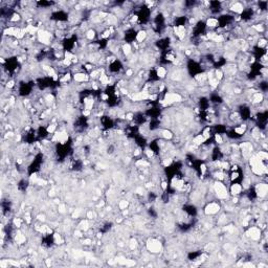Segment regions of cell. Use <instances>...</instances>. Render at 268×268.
I'll list each match as a JSON object with an SVG mask.
<instances>
[{
  "label": "cell",
  "instance_id": "19",
  "mask_svg": "<svg viewBox=\"0 0 268 268\" xmlns=\"http://www.w3.org/2000/svg\"><path fill=\"white\" fill-rule=\"evenodd\" d=\"M85 36H86V38L88 39V40H93L95 37V31L94 29H89V31H86Z\"/></svg>",
  "mask_w": 268,
  "mask_h": 268
},
{
  "label": "cell",
  "instance_id": "25",
  "mask_svg": "<svg viewBox=\"0 0 268 268\" xmlns=\"http://www.w3.org/2000/svg\"><path fill=\"white\" fill-rule=\"evenodd\" d=\"M266 44H267V42H266L265 39H261L260 41H259L258 45H259V47H264V46H266Z\"/></svg>",
  "mask_w": 268,
  "mask_h": 268
},
{
  "label": "cell",
  "instance_id": "4",
  "mask_svg": "<svg viewBox=\"0 0 268 268\" xmlns=\"http://www.w3.org/2000/svg\"><path fill=\"white\" fill-rule=\"evenodd\" d=\"M181 101V95L176 93V92H168L164 94V105H170L173 103H177Z\"/></svg>",
  "mask_w": 268,
  "mask_h": 268
},
{
  "label": "cell",
  "instance_id": "24",
  "mask_svg": "<svg viewBox=\"0 0 268 268\" xmlns=\"http://www.w3.org/2000/svg\"><path fill=\"white\" fill-rule=\"evenodd\" d=\"M83 244H84V245H91L92 240L90 239V238H86V239L83 240Z\"/></svg>",
  "mask_w": 268,
  "mask_h": 268
},
{
  "label": "cell",
  "instance_id": "2",
  "mask_svg": "<svg viewBox=\"0 0 268 268\" xmlns=\"http://www.w3.org/2000/svg\"><path fill=\"white\" fill-rule=\"evenodd\" d=\"M37 38H38L39 42L47 45L52 40V35L50 34V31H47L45 29H39V31L37 33Z\"/></svg>",
  "mask_w": 268,
  "mask_h": 268
},
{
  "label": "cell",
  "instance_id": "1",
  "mask_svg": "<svg viewBox=\"0 0 268 268\" xmlns=\"http://www.w3.org/2000/svg\"><path fill=\"white\" fill-rule=\"evenodd\" d=\"M214 191L219 199H227V189L222 182L217 181L214 184Z\"/></svg>",
  "mask_w": 268,
  "mask_h": 268
},
{
  "label": "cell",
  "instance_id": "18",
  "mask_svg": "<svg viewBox=\"0 0 268 268\" xmlns=\"http://www.w3.org/2000/svg\"><path fill=\"white\" fill-rule=\"evenodd\" d=\"M79 226H80V230H81L87 232V230H89V222H88L87 220H83V221H81V223L79 224Z\"/></svg>",
  "mask_w": 268,
  "mask_h": 268
},
{
  "label": "cell",
  "instance_id": "15",
  "mask_svg": "<svg viewBox=\"0 0 268 268\" xmlns=\"http://www.w3.org/2000/svg\"><path fill=\"white\" fill-rule=\"evenodd\" d=\"M206 26H209V27H216V26L219 25V21H218V19L216 18H213V17H211V18H209L206 20Z\"/></svg>",
  "mask_w": 268,
  "mask_h": 268
},
{
  "label": "cell",
  "instance_id": "7",
  "mask_svg": "<svg viewBox=\"0 0 268 268\" xmlns=\"http://www.w3.org/2000/svg\"><path fill=\"white\" fill-rule=\"evenodd\" d=\"M268 192V185L266 183H259L255 186V193L259 197H265Z\"/></svg>",
  "mask_w": 268,
  "mask_h": 268
},
{
  "label": "cell",
  "instance_id": "11",
  "mask_svg": "<svg viewBox=\"0 0 268 268\" xmlns=\"http://www.w3.org/2000/svg\"><path fill=\"white\" fill-rule=\"evenodd\" d=\"M147 36H148V31H145V29L143 31L141 29V31L136 34V40H137L138 43H143V41H145Z\"/></svg>",
  "mask_w": 268,
  "mask_h": 268
},
{
  "label": "cell",
  "instance_id": "17",
  "mask_svg": "<svg viewBox=\"0 0 268 268\" xmlns=\"http://www.w3.org/2000/svg\"><path fill=\"white\" fill-rule=\"evenodd\" d=\"M122 50H123V54L125 56H129V55L132 52V49H131V45L128 43H125L122 46Z\"/></svg>",
  "mask_w": 268,
  "mask_h": 268
},
{
  "label": "cell",
  "instance_id": "27",
  "mask_svg": "<svg viewBox=\"0 0 268 268\" xmlns=\"http://www.w3.org/2000/svg\"><path fill=\"white\" fill-rule=\"evenodd\" d=\"M238 177H239V173H238V172H234V173L232 174L230 179H232V180H235V179H237Z\"/></svg>",
  "mask_w": 268,
  "mask_h": 268
},
{
  "label": "cell",
  "instance_id": "5",
  "mask_svg": "<svg viewBox=\"0 0 268 268\" xmlns=\"http://www.w3.org/2000/svg\"><path fill=\"white\" fill-rule=\"evenodd\" d=\"M220 209V205L216 202H209V204L205 206L204 209V213L205 215H215L219 212Z\"/></svg>",
  "mask_w": 268,
  "mask_h": 268
},
{
  "label": "cell",
  "instance_id": "16",
  "mask_svg": "<svg viewBox=\"0 0 268 268\" xmlns=\"http://www.w3.org/2000/svg\"><path fill=\"white\" fill-rule=\"evenodd\" d=\"M205 141H206V139L203 137V135H202V134H199V135H197L196 137L193 139V143H194V145H196V146H200V145H202V143H204Z\"/></svg>",
  "mask_w": 268,
  "mask_h": 268
},
{
  "label": "cell",
  "instance_id": "21",
  "mask_svg": "<svg viewBox=\"0 0 268 268\" xmlns=\"http://www.w3.org/2000/svg\"><path fill=\"white\" fill-rule=\"evenodd\" d=\"M128 205H129V202L127 201V200H120V203H118V207H120V209H126L128 207Z\"/></svg>",
  "mask_w": 268,
  "mask_h": 268
},
{
  "label": "cell",
  "instance_id": "23",
  "mask_svg": "<svg viewBox=\"0 0 268 268\" xmlns=\"http://www.w3.org/2000/svg\"><path fill=\"white\" fill-rule=\"evenodd\" d=\"M215 141L217 143H219V145H222L223 143V138H222V136L220 135V134H215Z\"/></svg>",
  "mask_w": 268,
  "mask_h": 268
},
{
  "label": "cell",
  "instance_id": "28",
  "mask_svg": "<svg viewBox=\"0 0 268 268\" xmlns=\"http://www.w3.org/2000/svg\"><path fill=\"white\" fill-rule=\"evenodd\" d=\"M133 72H134L133 69H128L127 71H126V76H127V77H131V76L133 74Z\"/></svg>",
  "mask_w": 268,
  "mask_h": 268
},
{
  "label": "cell",
  "instance_id": "20",
  "mask_svg": "<svg viewBox=\"0 0 268 268\" xmlns=\"http://www.w3.org/2000/svg\"><path fill=\"white\" fill-rule=\"evenodd\" d=\"M161 135H162L164 138H166V139H171V138L173 137V133L169 130H164L161 132Z\"/></svg>",
  "mask_w": 268,
  "mask_h": 268
},
{
  "label": "cell",
  "instance_id": "26",
  "mask_svg": "<svg viewBox=\"0 0 268 268\" xmlns=\"http://www.w3.org/2000/svg\"><path fill=\"white\" fill-rule=\"evenodd\" d=\"M87 218L88 219H93L94 218V213L92 212V211H88L87 212Z\"/></svg>",
  "mask_w": 268,
  "mask_h": 268
},
{
  "label": "cell",
  "instance_id": "9",
  "mask_svg": "<svg viewBox=\"0 0 268 268\" xmlns=\"http://www.w3.org/2000/svg\"><path fill=\"white\" fill-rule=\"evenodd\" d=\"M230 10H232V12H235L237 14H241L244 10V6H243V4L241 2H235L230 6Z\"/></svg>",
  "mask_w": 268,
  "mask_h": 268
},
{
  "label": "cell",
  "instance_id": "8",
  "mask_svg": "<svg viewBox=\"0 0 268 268\" xmlns=\"http://www.w3.org/2000/svg\"><path fill=\"white\" fill-rule=\"evenodd\" d=\"M73 79H74V81L78 83H84L89 79V77H88L86 73H84V72L78 71L73 74Z\"/></svg>",
  "mask_w": 268,
  "mask_h": 268
},
{
  "label": "cell",
  "instance_id": "10",
  "mask_svg": "<svg viewBox=\"0 0 268 268\" xmlns=\"http://www.w3.org/2000/svg\"><path fill=\"white\" fill-rule=\"evenodd\" d=\"M14 239H15V242L17 243V244H19V245H21L23 243H25V241H26L25 235H23L21 232H17L15 235V237H14Z\"/></svg>",
  "mask_w": 268,
  "mask_h": 268
},
{
  "label": "cell",
  "instance_id": "14",
  "mask_svg": "<svg viewBox=\"0 0 268 268\" xmlns=\"http://www.w3.org/2000/svg\"><path fill=\"white\" fill-rule=\"evenodd\" d=\"M264 100V97L261 92H255L253 95V102L255 104H259V103H262Z\"/></svg>",
  "mask_w": 268,
  "mask_h": 268
},
{
  "label": "cell",
  "instance_id": "22",
  "mask_svg": "<svg viewBox=\"0 0 268 268\" xmlns=\"http://www.w3.org/2000/svg\"><path fill=\"white\" fill-rule=\"evenodd\" d=\"M13 224L15 227H17V228H19V227H21V225H22V220L20 219V218H14L13 219Z\"/></svg>",
  "mask_w": 268,
  "mask_h": 268
},
{
  "label": "cell",
  "instance_id": "13",
  "mask_svg": "<svg viewBox=\"0 0 268 268\" xmlns=\"http://www.w3.org/2000/svg\"><path fill=\"white\" fill-rule=\"evenodd\" d=\"M156 76H157V78H158V79H164V78H166V76H167V69L164 68V67H162V66L157 67V69H156Z\"/></svg>",
  "mask_w": 268,
  "mask_h": 268
},
{
  "label": "cell",
  "instance_id": "3",
  "mask_svg": "<svg viewBox=\"0 0 268 268\" xmlns=\"http://www.w3.org/2000/svg\"><path fill=\"white\" fill-rule=\"evenodd\" d=\"M162 246H161V243L159 240H156V239H150L147 242V249L152 253H158L161 250Z\"/></svg>",
  "mask_w": 268,
  "mask_h": 268
},
{
  "label": "cell",
  "instance_id": "12",
  "mask_svg": "<svg viewBox=\"0 0 268 268\" xmlns=\"http://www.w3.org/2000/svg\"><path fill=\"white\" fill-rule=\"evenodd\" d=\"M242 192V186L239 183H232L230 186V193L232 195H239Z\"/></svg>",
  "mask_w": 268,
  "mask_h": 268
},
{
  "label": "cell",
  "instance_id": "6",
  "mask_svg": "<svg viewBox=\"0 0 268 268\" xmlns=\"http://www.w3.org/2000/svg\"><path fill=\"white\" fill-rule=\"evenodd\" d=\"M246 235L248 236L249 238H251L253 240H259L261 238V230H259L258 227H250L249 230H247V232H246Z\"/></svg>",
  "mask_w": 268,
  "mask_h": 268
}]
</instances>
